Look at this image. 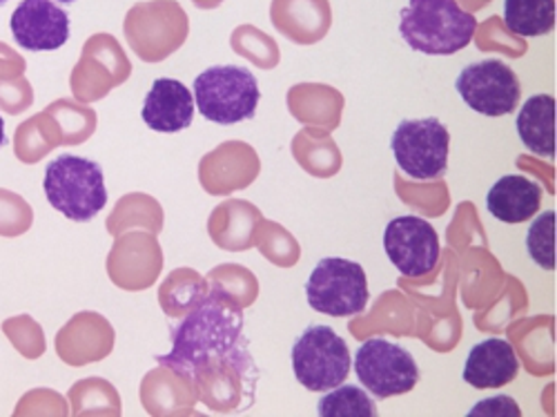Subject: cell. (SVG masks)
Returning a JSON list of instances; mask_svg holds the SVG:
<instances>
[{
  "label": "cell",
  "mask_w": 557,
  "mask_h": 417,
  "mask_svg": "<svg viewBox=\"0 0 557 417\" xmlns=\"http://www.w3.org/2000/svg\"><path fill=\"white\" fill-rule=\"evenodd\" d=\"M242 310L221 291L206 297L185 319L176 335L172 353L157 357L174 373L197 382L212 366H230L244 378L252 368L246 351Z\"/></svg>",
  "instance_id": "6da1fadb"
},
{
  "label": "cell",
  "mask_w": 557,
  "mask_h": 417,
  "mask_svg": "<svg viewBox=\"0 0 557 417\" xmlns=\"http://www.w3.org/2000/svg\"><path fill=\"white\" fill-rule=\"evenodd\" d=\"M475 29L478 19L463 12L457 0H410L399 21L408 48L429 57H450L469 48Z\"/></svg>",
  "instance_id": "7a4b0ae2"
},
{
  "label": "cell",
  "mask_w": 557,
  "mask_h": 417,
  "mask_svg": "<svg viewBox=\"0 0 557 417\" xmlns=\"http://www.w3.org/2000/svg\"><path fill=\"white\" fill-rule=\"evenodd\" d=\"M45 197L72 221L95 219L108 204L103 168L97 161L63 155L45 170Z\"/></svg>",
  "instance_id": "3957f363"
},
{
  "label": "cell",
  "mask_w": 557,
  "mask_h": 417,
  "mask_svg": "<svg viewBox=\"0 0 557 417\" xmlns=\"http://www.w3.org/2000/svg\"><path fill=\"white\" fill-rule=\"evenodd\" d=\"M197 110L216 125H235L257 114L261 99L252 72L239 65H216L195 78Z\"/></svg>",
  "instance_id": "277c9868"
},
{
  "label": "cell",
  "mask_w": 557,
  "mask_h": 417,
  "mask_svg": "<svg viewBox=\"0 0 557 417\" xmlns=\"http://www.w3.org/2000/svg\"><path fill=\"white\" fill-rule=\"evenodd\" d=\"M348 344L331 327H310L293 346V370L308 391L326 393L350 373Z\"/></svg>",
  "instance_id": "5b68a950"
},
{
  "label": "cell",
  "mask_w": 557,
  "mask_h": 417,
  "mask_svg": "<svg viewBox=\"0 0 557 417\" xmlns=\"http://www.w3.org/2000/svg\"><path fill=\"white\" fill-rule=\"evenodd\" d=\"M448 127L431 119H406L391 138V150L397 165L417 181L440 179L448 168Z\"/></svg>",
  "instance_id": "8992f818"
},
{
  "label": "cell",
  "mask_w": 557,
  "mask_h": 417,
  "mask_svg": "<svg viewBox=\"0 0 557 417\" xmlns=\"http://www.w3.org/2000/svg\"><path fill=\"white\" fill-rule=\"evenodd\" d=\"M308 304L323 315L352 317L368 304L366 272L357 261L342 257L321 259L306 284Z\"/></svg>",
  "instance_id": "52a82bcc"
},
{
  "label": "cell",
  "mask_w": 557,
  "mask_h": 417,
  "mask_svg": "<svg viewBox=\"0 0 557 417\" xmlns=\"http://www.w3.org/2000/svg\"><path fill=\"white\" fill-rule=\"evenodd\" d=\"M355 373L361 387L380 400L410 393L420 382L414 357L388 340H368L355 357Z\"/></svg>",
  "instance_id": "ba28073f"
},
{
  "label": "cell",
  "mask_w": 557,
  "mask_h": 417,
  "mask_svg": "<svg viewBox=\"0 0 557 417\" xmlns=\"http://www.w3.org/2000/svg\"><path fill=\"white\" fill-rule=\"evenodd\" d=\"M455 89L463 103L484 116L510 114L522 97L516 72L497 59H484L463 68L455 81Z\"/></svg>",
  "instance_id": "9c48e42d"
},
{
  "label": "cell",
  "mask_w": 557,
  "mask_h": 417,
  "mask_svg": "<svg viewBox=\"0 0 557 417\" xmlns=\"http://www.w3.org/2000/svg\"><path fill=\"white\" fill-rule=\"evenodd\" d=\"M384 248L404 277H424L440 261V237L422 217H397L386 225Z\"/></svg>",
  "instance_id": "30bf717a"
},
{
  "label": "cell",
  "mask_w": 557,
  "mask_h": 417,
  "mask_svg": "<svg viewBox=\"0 0 557 417\" xmlns=\"http://www.w3.org/2000/svg\"><path fill=\"white\" fill-rule=\"evenodd\" d=\"M10 27L14 40L27 52H52L70 38V19L52 0H23Z\"/></svg>",
  "instance_id": "8fae6325"
},
{
  "label": "cell",
  "mask_w": 557,
  "mask_h": 417,
  "mask_svg": "<svg viewBox=\"0 0 557 417\" xmlns=\"http://www.w3.org/2000/svg\"><path fill=\"white\" fill-rule=\"evenodd\" d=\"M144 121L154 132H181L193 125L195 97L181 81L157 78L144 101Z\"/></svg>",
  "instance_id": "7c38bea8"
},
{
  "label": "cell",
  "mask_w": 557,
  "mask_h": 417,
  "mask_svg": "<svg viewBox=\"0 0 557 417\" xmlns=\"http://www.w3.org/2000/svg\"><path fill=\"white\" fill-rule=\"evenodd\" d=\"M520 370L513 346L506 340H484L473 346L463 364V382L473 389H502L516 380Z\"/></svg>",
  "instance_id": "4fadbf2b"
},
{
  "label": "cell",
  "mask_w": 557,
  "mask_h": 417,
  "mask_svg": "<svg viewBox=\"0 0 557 417\" xmlns=\"http://www.w3.org/2000/svg\"><path fill=\"white\" fill-rule=\"evenodd\" d=\"M542 206V188L520 174L502 176L486 197L488 212L504 223H524L537 214Z\"/></svg>",
  "instance_id": "5bb4252c"
},
{
  "label": "cell",
  "mask_w": 557,
  "mask_h": 417,
  "mask_svg": "<svg viewBox=\"0 0 557 417\" xmlns=\"http://www.w3.org/2000/svg\"><path fill=\"white\" fill-rule=\"evenodd\" d=\"M522 144L537 157L555 159V99L548 95L531 97L518 114Z\"/></svg>",
  "instance_id": "9a60e30c"
},
{
  "label": "cell",
  "mask_w": 557,
  "mask_h": 417,
  "mask_svg": "<svg viewBox=\"0 0 557 417\" xmlns=\"http://www.w3.org/2000/svg\"><path fill=\"white\" fill-rule=\"evenodd\" d=\"M504 23L510 34L544 36L555 27V0H506Z\"/></svg>",
  "instance_id": "2e32d148"
},
{
  "label": "cell",
  "mask_w": 557,
  "mask_h": 417,
  "mask_svg": "<svg viewBox=\"0 0 557 417\" xmlns=\"http://www.w3.org/2000/svg\"><path fill=\"white\" fill-rule=\"evenodd\" d=\"M321 417H375L377 406L370 395L357 387H335L333 393L319 402Z\"/></svg>",
  "instance_id": "e0dca14e"
},
{
  "label": "cell",
  "mask_w": 557,
  "mask_h": 417,
  "mask_svg": "<svg viewBox=\"0 0 557 417\" xmlns=\"http://www.w3.org/2000/svg\"><path fill=\"white\" fill-rule=\"evenodd\" d=\"M527 248L531 259L544 270L555 268V212H544L529 230Z\"/></svg>",
  "instance_id": "ac0fdd59"
},
{
  "label": "cell",
  "mask_w": 557,
  "mask_h": 417,
  "mask_svg": "<svg viewBox=\"0 0 557 417\" xmlns=\"http://www.w3.org/2000/svg\"><path fill=\"white\" fill-rule=\"evenodd\" d=\"M3 144H5V121L0 116V148H3Z\"/></svg>",
  "instance_id": "d6986e66"
},
{
  "label": "cell",
  "mask_w": 557,
  "mask_h": 417,
  "mask_svg": "<svg viewBox=\"0 0 557 417\" xmlns=\"http://www.w3.org/2000/svg\"><path fill=\"white\" fill-rule=\"evenodd\" d=\"M59 3H74V0H59Z\"/></svg>",
  "instance_id": "ffe728a7"
},
{
  "label": "cell",
  "mask_w": 557,
  "mask_h": 417,
  "mask_svg": "<svg viewBox=\"0 0 557 417\" xmlns=\"http://www.w3.org/2000/svg\"><path fill=\"white\" fill-rule=\"evenodd\" d=\"M0 3H5V0H0Z\"/></svg>",
  "instance_id": "44dd1931"
}]
</instances>
